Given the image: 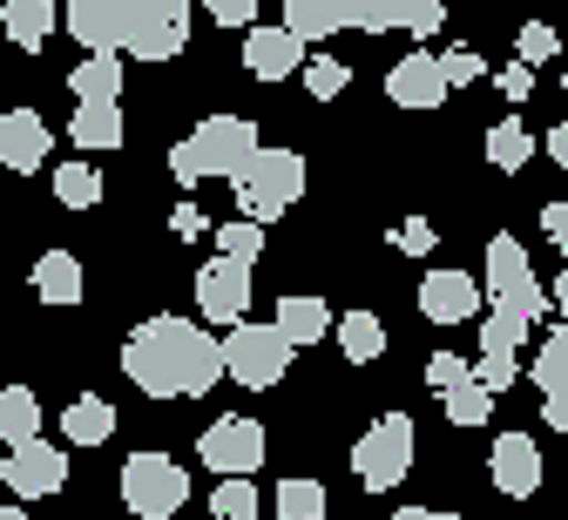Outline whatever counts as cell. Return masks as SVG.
Here are the masks:
<instances>
[{
    "mask_svg": "<svg viewBox=\"0 0 568 520\" xmlns=\"http://www.w3.org/2000/svg\"><path fill=\"white\" fill-rule=\"evenodd\" d=\"M447 68H440V54H406V61H393V74H386V102H399V109H440L447 102Z\"/></svg>",
    "mask_w": 568,
    "mask_h": 520,
    "instance_id": "14",
    "label": "cell"
},
{
    "mask_svg": "<svg viewBox=\"0 0 568 520\" xmlns=\"http://www.w3.org/2000/svg\"><path fill=\"white\" fill-rule=\"evenodd\" d=\"M68 89L82 102H122V54H89L82 68H68Z\"/></svg>",
    "mask_w": 568,
    "mask_h": 520,
    "instance_id": "22",
    "label": "cell"
},
{
    "mask_svg": "<svg viewBox=\"0 0 568 520\" xmlns=\"http://www.w3.org/2000/svg\"><path fill=\"white\" fill-rule=\"evenodd\" d=\"M541 419H548L555 432H568V392H555V399H541Z\"/></svg>",
    "mask_w": 568,
    "mask_h": 520,
    "instance_id": "48",
    "label": "cell"
},
{
    "mask_svg": "<svg viewBox=\"0 0 568 520\" xmlns=\"http://www.w3.org/2000/svg\"><path fill=\"white\" fill-rule=\"evenodd\" d=\"M440 406H447V419H454V426H487V412H494V392H487L480 379H467V386L440 392Z\"/></svg>",
    "mask_w": 568,
    "mask_h": 520,
    "instance_id": "30",
    "label": "cell"
},
{
    "mask_svg": "<svg viewBox=\"0 0 568 520\" xmlns=\"http://www.w3.org/2000/svg\"><path fill=\"white\" fill-rule=\"evenodd\" d=\"M210 237H217V257H237V264L264 257V223H251V216H224Z\"/></svg>",
    "mask_w": 568,
    "mask_h": 520,
    "instance_id": "27",
    "label": "cell"
},
{
    "mask_svg": "<svg viewBox=\"0 0 568 520\" xmlns=\"http://www.w3.org/2000/svg\"><path fill=\"white\" fill-rule=\"evenodd\" d=\"M224 358H231V379L237 386H251V392H264V386H277L284 379V365L298 358V345L284 338L277 325H237L231 338H224Z\"/></svg>",
    "mask_w": 568,
    "mask_h": 520,
    "instance_id": "8",
    "label": "cell"
},
{
    "mask_svg": "<svg viewBox=\"0 0 568 520\" xmlns=\"http://www.w3.org/2000/svg\"><path fill=\"white\" fill-rule=\"evenodd\" d=\"M474 379H480L494 399H501V392L521 379V365H515V351H480V358H474Z\"/></svg>",
    "mask_w": 568,
    "mask_h": 520,
    "instance_id": "35",
    "label": "cell"
},
{
    "mask_svg": "<svg viewBox=\"0 0 568 520\" xmlns=\"http://www.w3.org/2000/svg\"><path fill=\"white\" fill-rule=\"evenodd\" d=\"M419 520H460V513H447V507H419Z\"/></svg>",
    "mask_w": 568,
    "mask_h": 520,
    "instance_id": "51",
    "label": "cell"
},
{
    "mask_svg": "<svg viewBox=\"0 0 568 520\" xmlns=\"http://www.w3.org/2000/svg\"><path fill=\"white\" fill-rule=\"evenodd\" d=\"M271 507H277V520H325V487L305 480V473L298 480H277V500Z\"/></svg>",
    "mask_w": 568,
    "mask_h": 520,
    "instance_id": "29",
    "label": "cell"
},
{
    "mask_svg": "<svg viewBox=\"0 0 568 520\" xmlns=\"http://www.w3.org/2000/svg\"><path fill=\"white\" fill-rule=\"evenodd\" d=\"M231 371L224 338H210L196 318L156 312L122 338V379L150 399H203Z\"/></svg>",
    "mask_w": 568,
    "mask_h": 520,
    "instance_id": "1",
    "label": "cell"
},
{
    "mask_svg": "<svg viewBox=\"0 0 568 520\" xmlns=\"http://www.w3.org/2000/svg\"><path fill=\"white\" fill-rule=\"evenodd\" d=\"M487 312H515V318H548L555 312V290L535 277V264H528V251L515 244V237H494L487 244Z\"/></svg>",
    "mask_w": 568,
    "mask_h": 520,
    "instance_id": "3",
    "label": "cell"
},
{
    "mask_svg": "<svg viewBox=\"0 0 568 520\" xmlns=\"http://www.w3.org/2000/svg\"><path fill=\"white\" fill-rule=\"evenodd\" d=\"M528 379H535V392H541V399L568 392V325H555V332H548V345H541V351H535V365H528Z\"/></svg>",
    "mask_w": 568,
    "mask_h": 520,
    "instance_id": "26",
    "label": "cell"
},
{
    "mask_svg": "<svg viewBox=\"0 0 568 520\" xmlns=\"http://www.w3.org/2000/svg\"><path fill=\"white\" fill-rule=\"evenodd\" d=\"M352 473L366 493H393L413 473V419L406 412H379L359 439H352Z\"/></svg>",
    "mask_w": 568,
    "mask_h": 520,
    "instance_id": "4",
    "label": "cell"
},
{
    "mask_svg": "<svg viewBox=\"0 0 568 520\" xmlns=\"http://www.w3.org/2000/svg\"><path fill=\"white\" fill-rule=\"evenodd\" d=\"M61 21L89 54L170 61L190 41V0H68Z\"/></svg>",
    "mask_w": 568,
    "mask_h": 520,
    "instance_id": "2",
    "label": "cell"
},
{
    "mask_svg": "<svg viewBox=\"0 0 568 520\" xmlns=\"http://www.w3.org/2000/svg\"><path fill=\"white\" fill-rule=\"evenodd\" d=\"M170 176H176L183 190H190V183H203V163H196V149H190V142H176V149H170Z\"/></svg>",
    "mask_w": 568,
    "mask_h": 520,
    "instance_id": "45",
    "label": "cell"
},
{
    "mask_svg": "<svg viewBox=\"0 0 568 520\" xmlns=\"http://www.w3.org/2000/svg\"><path fill=\"white\" fill-rule=\"evenodd\" d=\"M203 8H210V21H224V28H257V0H203Z\"/></svg>",
    "mask_w": 568,
    "mask_h": 520,
    "instance_id": "39",
    "label": "cell"
},
{
    "mask_svg": "<svg viewBox=\"0 0 568 520\" xmlns=\"http://www.w3.org/2000/svg\"><path fill=\"white\" fill-rule=\"evenodd\" d=\"M487 305V284L480 277H467V271H434L419 284V312L434 318V325H460V318H474Z\"/></svg>",
    "mask_w": 568,
    "mask_h": 520,
    "instance_id": "15",
    "label": "cell"
},
{
    "mask_svg": "<svg viewBox=\"0 0 568 520\" xmlns=\"http://www.w3.org/2000/svg\"><path fill=\"white\" fill-rule=\"evenodd\" d=\"M338 351H345L352 365H373V358L386 351V325H379L373 312H345V318H338Z\"/></svg>",
    "mask_w": 568,
    "mask_h": 520,
    "instance_id": "25",
    "label": "cell"
},
{
    "mask_svg": "<svg viewBox=\"0 0 568 520\" xmlns=\"http://www.w3.org/2000/svg\"><path fill=\"white\" fill-rule=\"evenodd\" d=\"M34 297H41V305H82V257L41 251L34 257Z\"/></svg>",
    "mask_w": 568,
    "mask_h": 520,
    "instance_id": "18",
    "label": "cell"
},
{
    "mask_svg": "<svg viewBox=\"0 0 568 520\" xmlns=\"http://www.w3.org/2000/svg\"><path fill=\"white\" fill-rule=\"evenodd\" d=\"M541 231H548L555 251H568V203H548V210H541Z\"/></svg>",
    "mask_w": 568,
    "mask_h": 520,
    "instance_id": "46",
    "label": "cell"
},
{
    "mask_svg": "<svg viewBox=\"0 0 568 520\" xmlns=\"http://www.w3.org/2000/svg\"><path fill=\"white\" fill-rule=\"evenodd\" d=\"M0 480H8L14 500H48V493L68 480V446H54V439L8 446V460H0Z\"/></svg>",
    "mask_w": 568,
    "mask_h": 520,
    "instance_id": "11",
    "label": "cell"
},
{
    "mask_svg": "<svg viewBox=\"0 0 568 520\" xmlns=\"http://www.w3.org/2000/svg\"><path fill=\"white\" fill-rule=\"evenodd\" d=\"M190 149H196L203 176H217V183H231V190H237V183L251 176V163L264 156V142H257V129H251L244 115H210V122H196Z\"/></svg>",
    "mask_w": 568,
    "mask_h": 520,
    "instance_id": "7",
    "label": "cell"
},
{
    "mask_svg": "<svg viewBox=\"0 0 568 520\" xmlns=\"http://www.w3.org/2000/svg\"><path fill=\"white\" fill-rule=\"evenodd\" d=\"M48 142H54V129L34 109H8V115H0V163H8L14 176H34L48 163Z\"/></svg>",
    "mask_w": 568,
    "mask_h": 520,
    "instance_id": "16",
    "label": "cell"
},
{
    "mask_svg": "<svg viewBox=\"0 0 568 520\" xmlns=\"http://www.w3.org/2000/svg\"><path fill=\"white\" fill-rule=\"evenodd\" d=\"M345 82H352V68H345V61H332V54H318V61H305V89H312L318 102H332V95H345Z\"/></svg>",
    "mask_w": 568,
    "mask_h": 520,
    "instance_id": "36",
    "label": "cell"
},
{
    "mask_svg": "<svg viewBox=\"0 0 568 520\" xmlns=\"http://www.w3.org/2000/svg\"><path fill=\"white\" fill-rule=\"evenodd\" d=\"M271 325L292 345H318L332 332V312H325V297H312V290H277V318Z\"/></svg>",
    "mask_w": 568,
    "mask_h": 520,
    "instance_id": "17",
    "label": "cell"
},
{
    "mask_svg": "<svg viewBox=\"0 0 568 520\" xmlns=\"http://www.w3.org/2000/svg\"><path fill=\"white\" fill-rule=\"evenodd\" d=\"M0 439H8V446L41 439V399H34L28 386H8V392H0Z\"/></svg>",
    "mask_w": 568,
    "mask_h": 520,
    "instance_id": "23",
    "label": "cell"
},
{
    "mask_svg": "<svg viewBox=\"0 0 568 520\" xmlns=\"http://www.w3.org/2000/svg\"><path fill=\"white\" fill-rule=\"evenodd\" d=\"M555 312L568 318V271H555Z\"/></svg>",
    "mask_w": 568,
    "mask_h": 520,
    "instance_id": "50",
    "label": "cell"
},
{
    "mask_svg": "<svg viewBox=\"0 0 568 520\" xmlns=\"http://www.w3.org/2000/svg\"><path fill=\"white\" fill-rule=\"evenodd\" d=\"M115 432V406L102 392H82V399H68L61 412V446H102Z\"/></svg>",
    "mask_w": 568,
    "mask_h": 520,
    "instance_id": "19",
    "label": "cell"
},
{
    "mask_svg": "<svg viewBox=\"0 0 568 520\" xmlns=\"http://www.w3.org/2000/svg\"><path fill=\"white\" fill-rule=\"evenodd\" d=\"M548 156L568 170V122H555V129H548Z\"/></svg>",
    "mask_w": 568,
    "mask_h": 520,
    "instance_id": "49",
    "label": "cell"
},
{
    "mask_svg": "<svg viewBox=\"0 0 568 520\" xmlns=\"http://www.w3.org/2000/svg\"><path fill=\"white\" fill-rule=\"evenodd\" d=\"M68 142L82 149H122V102H82L68 122Z\"/></svg>",
    "mask_w": 568,
    "mask_h": 520,
    "instance_id": "21",
    "label": "cell"
},
{
    "mask_svg": "<svg viewBox=\"0 0 568 520\" xmlns=\"http://www.w3.org/2000/svg\"><path fill=\"white\" fill-rule=\"evenodd\" d=\"M561 89H568V82H561Z\"/></svg>",
    "mask_w": 568,
    "mask_h": 520,
    "instance_id": "54",
    "label": "cell"
},
{
    "mask_svg": "<svg viewBox=\"0 0 568 520\" xmlns=\"http://www.w3.org/2000/svg\"><path fill=\"white\" fill-rule=\"evenodd\" d=\"M0 520H28V507H0Z\"/></svg>",
    "mask_w": 568,
    "mask_h": 520,
    "instance_id": "52",
    "label": "cell"
},
{
    "mask_svg": "<svg viewBox=\"0 0 568 520\" xmlns=\"http://www.w3.org/2000/svg\"><path fill=\"white\" fill-rule=\"evenodd\" d=\"M406 257H426V251H434V223H426V216H406L399 223V237H393Z\"/></svg>",
    "mask_w": 568,
    "mask_h": 520,
    "instance_id": "41",
    "label": "cell"
},
{
    "mask_svg": "<svg viewBox=\"0 0 568 520\" xmlns=\"http://www.w3.org/2000/svg\"><path fill=\"white\" fill-rule=\"evenodd\" d=\"M54 21H61V14H54V0H8V8H0V28H8V41L28 48V54L48 48Z\"/></svg>",
    "mask_w": 568,
    "mask_h": 520,
    "instance_id": "20",
    "label": "cell"
},
{
    "mask_svg": "<svg viewBox=\"0 0 568 520\" xmlns=\"http://www.w3.org/2000/svg\"><path fill=\"white\" fill-rule=\"evenodd\" d=\"M393 520H419V507H399V513H393Z\"/></svg>",
    "mask_w": 568,
    "mask_h": 520,
    "instance_id": "53",
    "label": "cell"
},
{
    "mask_svg": "<svg viewBox=\"0 0 568 520\" xmlns=\"http://www.w3.org/2000/svg\"><path fill=\"white\" fill-rule=\"evenodd\" d=\"M298 196H305V156H298V149H264V156L251 163V176L237 183V210L251 223L284 216Z\"/></svg>",
    "mask_w": 568,
    "mask_h": 520,
    "instance_id": "6",
    "label": "cell"
},
{
    "mask_svg": "<svg viewBox=\"0 0 568 520\" xmlns=\"http://www.w3.org/2000/svg\"><path fill=\"white\" fill-rule=\"evenodd\" d=\"M210 513H217V520H257V487L251 480H217Z\"/></svg>",
    "mask_w": 568,
    "mask_h": 520,
    "instance_id": "33",
    "label": "cell"
},
{
    "mask_svg": "<svg viewBox=\"0 0 568 520\" xmlns=\"http://www.w3.org/2000/svg\"><path fill=\"white\" fill-rule=\"evenodd\" d=\"M487 473H494V487H501L508 500H528L541 487V446L528 432H501L487 446Z\"/></svg>",
    "mask_w": 568,
    "mask_h": 520,
    "instance_id": "13",
    "label": "cell"
},
{
    "mask_svg": "<svg viewBox=\"0 0 568 520\" xmlns=\"http://www.w3.org/2000/svg\"><path fill=\"white\" fill-rule=\"evenodd\" d=\"M264 426L257 419H244V412H231V419H217V426H203V439H196V460L217 473V480H251L257 467H264Z\"/></svg>",
    "mask_w": 568,
    "mask_h": 520,
    "instance_id": "9",
    "label": "cell"
},
{
    "mask_svg": "<svg viewBox=\"0 0 568 520\" xmlns=\"http://www.w3.org/2000/svg\"><path fill=\"white\" fill-rule=\"evenodd\" d=\"M561 54V34L548 28V21H528L521 34H515V61H528V68H541V61H555Z\"/></svg>",
    "mask_w": 568,
    "mask_h": 520,
    "instance_id": "34",
    "label": "cell"
},
{
    "mask_svg": "<svg viewBox=\"0 0 568 520\" xmlns=\"http://www.w3.org/2000/svg\"><path fill=\"white\" fill-rule=\"evenodd\" d=\"M440 68H447V82H454V89L480 82V54H474V48H447V54H440Z\"/></svg>",
    "mask_w": 568,
    "mask_h": 520,
    "instance_id": "40",
    "label": "cell"
},
{
    "mask_svg": "<svg viewBox=\"0 0 568 520\" xmlns=\"http://www.w3.org/2000/svg\"><path fill=\"white\" fill-rule=\"evenodd\" d=\"M521 345H528V318H515V312L480 318V351H521Z\"/></svg>",
    "mask_w": 568,
    "mask_h": 520,
    "instance_id": "32",
    "label": "cell"
},
{
    "mask_svg": "<svg viewBox=\"0 0 568 520\" xmlns=\"http://www.w3.org/2000/svg\"><path fill=\"white\" fill-rule=\"evenodd\" d=\"M244 68L257 82H284V74H305V41L284 28V21H264L244 34Z\"/></svg>",
    "mask_w": 568,
    "mask_h": 520,
    "instance_id": "12",
    "label": "cell"
},
{
    "mask_svg": "<svg viewBox=\"0 0 568 520\" xmlns=\"http://www.w3.org/2000/svg\"><path fill=\"white\" fill-rule=\"evenodd\" d=\"M170 231H176V244H183V237H203V231H210V216H203L196 203H176V210H170Z\"/></svg>",
    "mask_w": 568,
    "mask_h": 520,
    "instance_id": "44",
    "label": "cell"
},
{
    "mask_svg": "<svg viewBox=\"0 0 568 520\" xmlns=\"http://www.w3.org/2000/svg\"><path fill=\"white\" fill-rule=\"evenodd\" d=\"M338 28H366V0H325Z\"/></svg>",
    "mask_w": 568,
    "mask_h": 520,
    "instance_id": "47",
    "label": "cell"
},
{
    "mask_svg": "<svg viewBox=\"0 0 568 520\" xmlns=\"http://www.w3.org/2000/svg\"><path fill=\"white\" fill-rule=\"evenodd\" d=\"M244 312H251V264H237V257H210V264L196 271V318L237 332Z\"/></svg>",
    "mask_w": 568,
    "mask_h": 520,
    "instance_id": "10",
    "label": "cell"
},
{
    "mask_svg": "<svg viewBox=\"0 0 568 520\" xmlns=\"http://www.w3.org/2000/svg\"><path fill=\"white\" fill-rule=\"evenodd\" d=\"M447 28V0H406V34L413 41H434Z\"/></svg>",
    "mask_w": 568,
    "mask_h": 520,
    "instance_id": "37",
    "label": "cell"
},
{
    "mask_svg": "<svg viewBox=\"0 0 568 520\" xmlns=\"http://www.w3.org/2000/svg\"><path fill=\"white\" fill-rule=\"evenodd\" d=\"M190 500V473L170 453H129L122 460V507L135 520H170Z\"/></svg>",
    "mask_w": 568,
    "mask_h": 520,
    "instance_id": "5",
    "label": "cell"
},
{
    "mask_svg": "<svg viewBox=\"0 0 568 520\" xmlns=\"http://www.w3.org/2000/svg\"><path fill=\"white\" fill-rule=\"evenodd\" d=\"M467 379H474L467 358H454V351H434V358H426V386H434V392H454V386H467Z\"/></svg>",
    "mask_w": 568,
    "mask_h": 520,
    "instance_id": "38",
    "label": "cell"
},
{
    "mask_svg": "<svg viewBox=\"0 0 568 520\" xmlns=\"http://www.w3.org/2000/svg\"><path fill=\"white\" fill-rule=\"evenodd\" d=\"M494 82H501L508 102H528V95H535V68H528V61H508L501 74H494Z\"/></svg>",
    "mask_w": 568,
    "mask_h": 520,
    "instance_id": "42",
    "label": "cell"
},
{
    "mask_svg": "<svg viewBox=\"0 0 568 520\" xmlns=\"http://www.w3.org/2000/svg\"><path fill=\"white\" fill-rule=\"evenodd\" d=\"M54 196H61L68 210H95V203H102V170H95V163H61V170H54Z\"/></svg>",
    "mask_w": 568,
    "mask_h": 520,
    "instance_id": "28",
    "label": "cell"
},
{
    "mask_svg": "<svg viewBox=\"0 0 568 520\" xmlns=\"http://www.w3.org/2000/svg\"><path fill=\"white\" fill-rule=\"evenodd\" d=\"M284 28H292L298 41H325V34H338V21H332L325 0H284Z\"/></svg>",
    "mask_w": 568,
    "mask_h": 520,
    "instance_id": "31",
    "label": "cell"
},
{
    "mask_svg": "<svg viewBox=\"0 0 568 520\" xmlns=\"http://www.w3.org/2000/svg\"><path fill=\"white\" fill-rule=\"evenodd\" d=\"M386 28H406V0H366V34H386Z\"/></svg>",
    "mask_w": 568,
    "mask_h": 520,
    "instance_id": "43",
    "label": "cell"
},
{
    "mask_svg": "<svg viewBox=\"0 0 568 520\" xmlns=\"http://www.w3.org/2000/svg\"><path fill=\"white\" fill-rule=\"evenodd\" d=\"M528 156H535V129H528V122L508 115V122L487 129V163H494V170H528Z\"/></svg>",
    "mask_w": 568,
    "mask_h": 520,
    "instance_id": "24",
    "label": "cell"
}]
</instances>
